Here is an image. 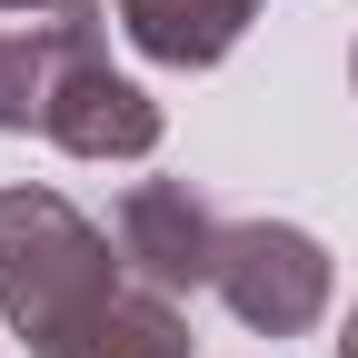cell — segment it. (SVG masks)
I'll list each match as a JSON object with an SVG mask.
<instances>
[{"instance_id":"6da1fadb","label":"cell","mask_w":358,"mask_h":358,"mask_svg":"<svg viewBox=\"0 0 358 358\" xmlns=\"http://www.w3.org/2000/svg\"><path fill=\"white\" fill-rule=\"evenodd\" d=\"M120 239L90 229L60 189H0V319L30 348L70 338L90 308L120 299Z\"/></svg>"},{"instance_id":"7a4b0ae2","label":"cell","mask_w":358,"mask_h":358,"mask_svg":"<svg viewBox=\"0 0 358 358\" xmlns=\"http://www.w3.org/2000/svg\"><path fill=\"white\" fill-rule=\"evenodd\" d=\"M209 289L229 299L239 329H259V338H299V329L329 319L338 268H329V249L308 239V229H289V219H229V229H219Z\"/></svg>"},{"instance_id":"3957f363","label":"cell","mask_w":358,"mask_h":358,"mask_svg":"<svg viewBox=\"0 0 358 358\" xmlns=\"http://www.w3.org/2000/svg\"><path fill=\"white\" fill-rule=\"evenodd\" d=\"M110 10L100 0H50V10H0V129H40L80 60H100Z\"/></svg>"},{"instance_id":"277c9868","label":"cell","mask_w":358,"mask_h":358,"mask_svg":"<svg viewBox=\"0 0 358 358\" xmlns=\"http://www.w3.org/2000/svg\"><path fill=\"white\" fill-rule=\"evenodd\" d=\"M219 229L229 219H209V199L189 189V179H140V189L120 199V259L140 268V289H209V268H219Z\"/></svg>"},{"instance_id":"5b68a950","label":"cell","mask_w":358,"mask_h":358,"mask_svg":"<svg viewBox=\"0 0 358 358\" xmlns=\"http://www.w3.org/2000/svg\"><path fill=\"white\" fill-rule=\"evenodd\" d=\"M40 129H50L70 159H150L159 150V100H150L140 80H120L110 50H100V60H80L60 80V100H50Z\"/></svg>"},{"instance_id":"8992f818","label":"cell","mask_w":358,"mask_h":358,"mask_svg":"<svg viewBox=\"0 0 358 358\" xmlns=\"http://www.w3.org/2000/svg\"><path fill=\"white\" fill-rule=\"evenodd\" d=\"M249 20H259V0H120L129 50L159 70H219L249 40Z\"/></svg>"},{"instance_id":"52a82bcc","label":"cell","mask_w":358,"mask_h":358,"mask_svg":"<svg viewBox=\"0 0 358 358\" xmlns=\"http://www.w3.org/2000/svg\"><path fill=\"white\" fill-rule=\"evenodd\" d=\"M30 358H189V319L169 289H120L110 308H90L70 338L30 348Z\"/></svg>"},{"instance_id":"ba28073f","label":"cell","mask_w":358,"mask_h":358,"mask_svg":"<svg viewBox=\"0 0 358 358\" xmlns=\"http://www.w3.org/2000/svg\"><path fill=\"white\" fill-rule=\"evenodd\" d=\"M338 358H358V299H348V329H338Z\"/></svg>"},{"instance_id":"9c48e42d","label":"cell","mask_w":358,"mask_h":358,"mask_svg":"<svg viewBox=\"0 0 358 358\" xmlns=\"http://www.w3.org/2000/svg\"><path fill=\"white\" fill-rule=\"evenodd\" d=\"M0 10H50V0H0Z\"/></svg>"},{"instance_id":"30bf717a","label":"cell","mask_w":358,"mask_h":358,"mask_svg":"<svg viewBox=\"0 0 358 358\" xmlns=\"http://www.w3.org/2000/svg\"><path fill=\"white\" fill-rule=\"evenodd\" d=\"M348 80H358V50H348Z\"/></svg>"}]
</instances>
